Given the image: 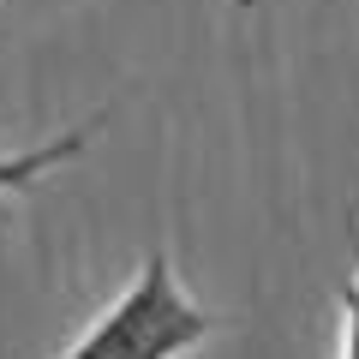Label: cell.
Returning a JSON list of instances; mask_svg holds the SVG:
<instances>
[{
  "label": "cell",
  "mask_w": 359,
  "mask_h": 359,
  "mask_svg": "<svg viewBox=\"0 0 359 359\" xmlns=\"http://www.w3.org/2000/svg\"><path fill=\"white\" fill-rule=\"evenodd\" d=\"M341 359H359V252H353V276L341 287Z\"/></svg>",
  "instance_id": "3"
},
{
  "label": "cell",
  "mask_w": 359,
  "mask_h": 359,
  "mask_svg": "<svg viewBox=\"0 0 359 359\" xmlns=\"http://www.w3.org/2000/svg\"><path fill=\"white\" fill-rule=\"evenodd\" d=\"M222 330L216 311H204L186 282L174 276V257L150 252L114 306L90 323L60 359H186Z\"/></svg>",
  "instance_id": "1"
},
{
  "label": "cell",
  "mask_w": 359,
  "mask_h": 359,
  "mask_svg": "<svg viewBox=\"0 0 359 359\" xmlns=\"http://www.w3.org/2000/svg\"><path fill=\"white\" fill-rule=\"evenodd\" d=\"M90 138H96V120H84V126H72V132H60V138L36 144V150L0 156V198H18V192H30V186H42L54 168L78 162V156L90 150Z\"/></svg>",
  "instance_id": "2"
}]
</instances>
